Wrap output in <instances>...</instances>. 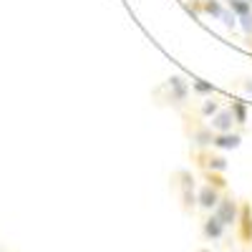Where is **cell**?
I'll list each match as a JSON object with an SVG mask.
<instances>
[{"label": "cell", "instance_id": "obj_11", "mask_svg": "<svg viewBox=\"0 0 252 252\" xmlns=\"http://www.w3.org/2000/svg\"><path fill=\"white\" fill-rule=\"evenodd\" d=\"M224 13V5L220 0H202V15H212L215 20H220Z\"/></svg>", "mask_w": 252, "mask_h": 252}, {"label": "cell", "instance_id": "obj_4", "mask_svg": "<svg viewBox=\"0 0 252 252\" xmlns=\"http://www.w3.org/2000/svg\"><path fill=\"white\" fill-rule=\"evenodd\" d=\"M222 194H220V189L212 187V184H202L199 187V192H197V207L207 209V212H215V207L220 204Z\"/></svg>", "mask_w": 252, "mask_h": 252}, {"label": "cell", "instance_id": "obj_10", "mask_svg": "<svg viewBox=\"0 0 252 252\" xmlns=\"http://www.w3.org/2000/svg\"><path fill=\"white\" fill-rule=\"evenodd\" d=\"M229 109H232V114H235L237 126H245L250 121V111H247V103L245 101H232V103H229Z\"/></svg>", "mask_w": 252, "mask_h": 252}, {"label": "cell", "instance_id": "obj_13", "mask_svg": "<svg viewBox=\"0 0 252 252\" xmlns=\"http://www.w3.org/2000/svg\"><path fill=\"white\" fill-rule=\"evenodd\" d=\"M227 8L232 10L237 18H242V15L252 13V3H250V0H227Z\"/></svg>", "mask_w": 252, "mask_h": 252}, {"label": "cell", "instance_id": "obj_17", "mask_svg": "<svg viewBox=\"0 0 252 252\" xmlns=\"http://www.w3.org/2000/svg\"><path fill=\"white\" fill-rule=\"evenodd\" d=\"M220 20H222V23H224L227 28H235V26L240 23V18H237L232 10H229V8H224V13H222V18H220Z\"/></svg>", "mask_w": 252, "mask_h": 252}, {"label": "cell", "instance_id": "obj_2", "mask_svg": "<svg viewBox=\"0 0 252 252\" xmlns=\"http://www.w3.org/2000/svg\"><path fill=\"white\" fill-rule=\"evenodd\" d=\"M240 207H242V202H237L232 194H224L220 199V204L215 207V215L224 222V227H232L240 220Z\"/></svg>", "mask_w": 252, "mask_h": 252}, {"label": "cell", "instance_id": "obj_6", "mask_svg": "<svg viewBox=\"0 0 252 252\" xmlns=\"http://www.w3.org/2000/svg\"><path fill=\"white\" fill-rule=\"evenodd\" d=\"M242 144V134L240 131H222V134H215V141L212 146L220 152H229V149H237Z\"/></svg>", "mask_w": 252, "mask_h": 252}, {"label": "cell", "instance_id": "obj_18", "mask_svg": "<svg viewBox=\"0 0 252 252\" xmlns=\"http://www.w3.org/2000/svg\"><path fill=\"white\" fill-rule=\"evenodd\" d=\"M240 28H242L245 35H252V13H247V15L240 18Z\"/></svg>", "mask_w": 252, "mask_h": 252}, {"label": "cell", "instance_id": "obj_16", "mask_svg": "<svg viewBox=\"0 0 252 252\" xmlns=\"http://www.w3.org/2000/svg\"><path fill=\"white\" fill-rule=\"evenodd\" d=\"M220 109H222V106H220V101H215L212 96H207V98H204V103H202V116L212 119V116H215Z\"/></svg>", "mask_w": 252, "mask_h": 252}, {"label": "cell", "instance_id": "obj_15", "mask_svg": "<svg viewBox=\"0 0 252 252\" xmlns=\"http://www.w3.org/2000/svg\"><path fill=\"white\" fill-rule=\"evenodd\" d=\"M222 174H224V172H212V169H204V179H207V184L217 187L220 192H222V189H227V179H224Z\"/></svg>", "mask_w": 252, "mask_h": 252}, {"label": "cell", "instance_id": "obj_20", "mask_svg": "<svg viewBox=\"0 0 252 252\" xmlns=\"http://www.w3.org/2000/svg\"><path fill=\"white\" fill-rule=\"evenodd\" d=\"M247 46L252 48V35H247Z\"/></svg>", "mask_w": 252, "mask_h": 252}, {"label": "cell", "instance_id": "obj_14", "mask_svg": "<svg viewBox=\"0 0 252 252\" xmlns=\"http://www.w3.org/2000/svg\"><path fill=\"white\" fill-rule=\"evenodd\" d=\"M182 207L187 209V212H192V209L197 207V192H194V187H182Z\"/></svg>", "mask_w": 252, "mask_h": 252}, {"label": "cell", "instance_id": "obj_1", "mask_svg": "<svg viewBox=\"0 0 252 252\" xmlns=\"http://www.w3.org/2000/svg\"><path fill=\"white\" fill-rule=\"evenodd\" d=\"M164 101L174 109H184L187 101H189V83L182 76H172L166 81V98Z\"/></svg>", "mask_w": 252, "mask_h": 252}, {"label": "cell", "instance_id": "obj_21", "mask_svg": "<svg viewBox=\"0 0 252 252\" xmlns=\"http://www.w3.org/2000/svg\"><path fill=\"white\" fill-rule=\"evenodd\" d=\"M197 252H212V250H197Z\"/></svg>", "mask_w": 252, "mask_h": 252}, {"label": "cell", "instance_id": "obj_12", "mask_svg": "<svg viewBox=\"0 0 252 252\" xmlns=\"http://www.w3.org/2000/svg\"><path fill=\"white\" fill-rule=\"evenodd\" d=\"M192 91L199 94V96H215L217 89H215V83H209V81H202V78H192Z\"/></svg>", "mask_w": 252, "mask_h": 252}, {"label": "cell", "instance_id": "obj_7", "mask_svg": "<svg viewBox=\"0 0 252 252\" xmlns=\"http://www.w3.org/2000/svg\"><path fill=\"white\" fill-rule=\"evenodd\" d=\"M237 121H235V114H232V109H220L215 116H212V121H209V126L217 131V134H222V131H232V126H235Z\"/></svg>", "mask_w": 252, "mask_h": 252}, {"label": "cell", "instance_id": "obj_8", "mask_svg": "<svg viewBox=\"0 0 252 252\" xmlns=\"http://www.w3.org/2000/svg\"><path fill=\"white\" fill-rule=\"evenodd\" d=\"M224 222L217 217V215H209L207 220H204V224H202V232H204V237L207 240H222L224 237Z\"/></svg>", "mask_w": 252, "mask_h": 252}, {"label": "cell", "instance_id": "obj_22", "mask_svg": "<svg viewBox=\"0 0 252 252\" xmlns=\"http://www.w3.org/2000/svg\"><path fill=\"white\" fill-rule=\"evenodd\" d=\"M250 3H252V0H250Z\"/></svg>", "mask_w": 252, "mask_h": 252}, {"label": "cell", "instance_id": "obj_19", "mask_svg": "<svg viewBox=\"0 0 252 252\" xmlns=\"http://www.w3.org/2000/svg\"><path fill=\"white\" fill-rule=\"evenodd\" d=\"M242 89H245V94H247V96H252V78H247V81L242 83Z\"/></svg>", "mask_w": 252, "mask_h": 252}, {"label": "cell", "instance_id": "obj_3", "mask_svg": "<svg viewBox=\"0 0 252 252\" xmlns=\"http://www.w3.org/2000/svg\"><path fill=\"white\" fill-rule=\"evenodd\" d=\"M237 229H240V242L245 247H252V204L250 202H242V207H240Z\"/></svg>", "mask_w": 252, "mask_h": 252}, {"label": "cell", "instance_id": "obj_5", "mask_svg": "<svg viewBox=\"0 0 252 252\" xmlns=\"http://www.w3.org/2000/svg\"><path fill=\"white\" fill-rule=\"evenodd\" d=\"M215 134H217V131L212 129V126L199 124V126H194V131L189 134V139H192V146H194V149H207V146H212Z\"/></svg>", "mask_w": 252, "mask_h": 252}, {"label": "cell", "instance_id": "obj_9", "mask_svg": "<svg viewBox=\"0 0 252 252\" xmlns=\"http://www.w3.org/2000/svg\"><path fill=\"white\" fill-rule=\"evenodd\" d=\"M199 164L212 172H227V166H229V161L222 154H199Z\"/></svg>", "mask_w": 252, "mask_h": 252}]
</instances>
